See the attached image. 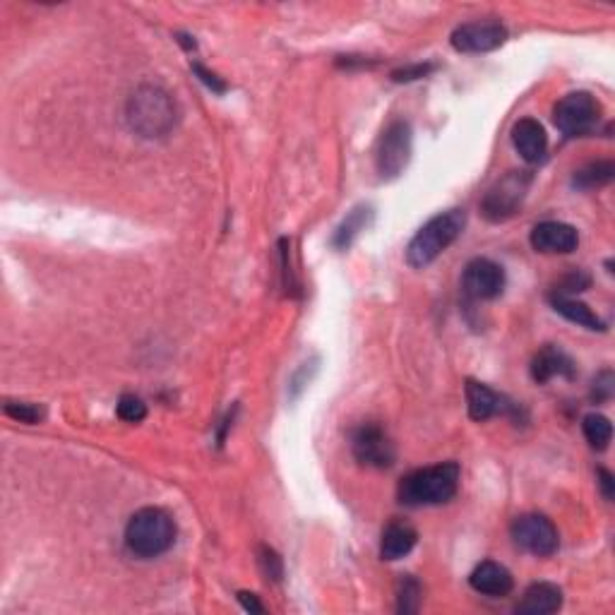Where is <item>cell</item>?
I'll list each match as a JSON object with an SVG mask.
<instances>
[{
    "instance_id": "obj_28",
    "label": "cell",
    "mask_w": 615,
    "mask_h": 615,
    "mask_svg": "<svg viewBox=\"0 0 615 615\" xmlns=\"http://www.w3.org/2000/svg\"><path fill=\"white\" fill-rule=\"evenodd\" d=\"M435 70L433 63H419V65H406V68H399L392 73L394 82H414L421 80V77H428Z\"/></svg>"
},
{
    "instance_id": "obj_17",
    "label": "cell",
    "mask_w": 615,
    "mask_h": 615,
    "mask_svg": "<svg viewBox=\"0 0 615 615\" xmlns=\"http://www.w3.org/2000/svg\"><path fill=\"white\" fill-rule=\"evenodd\" d=\"M563 608V589L551 582H536L524 591L515 611L519 615H551Z\"/></svg>"
},
{
    "instance_id": "obj_11",
    "label": "cell",
    "mask_w": 615,
    "mask_h": 615,
    "mask_svg": "<svg viewBox=\"0 0 615 615\" xmlns=\"http://www.w3.org/2000/svg\"><path fill=\"white\" fill-rule=\"evenodd\" d=\"M452 49L459 53H488L507 41V29L500 22H469L452 32Z\"/></svg>"
},
{
    "instance_id": "obj_22",
    "label": "cell",
    "mask_w": 615,
    "mask_h": 615,
    "mask_svg": "<svg viewBox=\"0 0 615 615\" xmlns=\"http://www.w3.org/2000/svg\"><path fill=\"white\" fill-rule=\"evenodd\" d=\"M582 431H584V438H587V443L594 447V450L603 452L608 445H611L613 426L606 416L587 414L582 421Z\"/></svg>"
},
{
    "instance_id": "obj_13",
    "label": "cell",
    "mask_w": 615,
    "mask_h": 615,
    "mask_svg": "<svg viewBox=\"0 0 615 615\" xmlns=\"http://www.w3.org/2000/svg\"><path fill=\"white\" fill-rule=\"evenodd\" d=\"M467 406L469 416L474 421H488L493 419V416L517 414V406L512 404L510 399L476 380H467Z\"/></svg>"
},
{
    "instance_id": "obj_30",
    "label": "cell",
    "mask_w": 615,
    "mask_h": 615,
    "mask_svg": "<svg viewBox=\"0 0 615 615\" xmlns=\"http://www.w3.org/2000/svg\"><path fill=\"white\" fill-rule=\"evenodd\" d=\"M596 397V402H606V399H611L613 394V373L611 370H606V373H601L599 378L594 382V392H591Z\"/></svg>"
},
{
    "instance_id": "obj_9",
    "label": "cell",
    "mask_w": 615,
    "mask_h": 615,
    "mask_svg": "<svg viewBox=\"0 0 615 615\" xmlns=\"http://www.w3.org/2000/svg\"><path fill=\"white\" fill-rule=\"evenodd\" d=\"M351 452L361 467L387 469L394 464V445L375 423H363L351 433Z\"/></svg>"
},
{
    "instance_id": "obj_18",
    "label": "cell",
    "mask_w": 615,
    "mask_h": 615,
    "mask_svg": "<svg viewBox=\"0 0 615 615\" xmlns=\"http://www.w3.org/2000/svg\"><path fill=\"white\" fill-rule=\"evenodd\" d=\"M416 541H419V534L411 524L406 522H390L382 531L380 539V558L387 560V563H394V560L404 558L414 551Z\"/></svg>"
},
{
    "instance_id": "obj_1",
    "label": "cell",
    "mask_w": 615,
    "mask_h": 615,
    "mask_svg": "<svg viewBox=\"0 0 615 615\" xmlns=\"http://www.w3.org/2000/svg\"><path fill=\"white\" fill-rule=\"evenodd\" d=\"M125 118H128L130 130L145 140H161L171 135L181 121L176 99L166 89L157 85H142L130 94L128 106H125Z\"/></svg>"
},
{
    "instance_id": "obj_4",
    "label": "cell",
    "mask_w": 615,
    "mask_h": 615,
    "mask_svg": "<svg viewBox=\"0 0 615 615\" xmlns=\"http://www.w3.org/2000/svg\"><path fill=\"white\" fill-rule=\"evenodd\" d=\"M176 522L161 507H142L125 527V546L135 558L152 560L164 555L176 543Z\"/></svg>"
},
{
    "instance_id": "obj_12",
    "label": "cell",
    "mask_w": 615,
    "mask_h": 615,
    "mask_svg": "<svg viewBox=\"0 0 615 615\" xmlns=\"http://www.w3.org/2000/svg\"><path fill=\"white\" fill-rule=\"evenodd\" d=\"M531 248L546 255H567L579 246V234L575 226L565 222H541L534 226L529 236Z\"/></svg>"
},
{
    "instance_id": "obj_6",
    "label": "cell",
    "mask_w": 615,
    "mask_h": 615,
    "mask_svg": "<svg viewBox=\"0 0 615 615\" xmlns=\"http://www.w3.org/2000/svg\"><path fill=\"white\" fill-rule=\"evenodd\" d=\"M411 149H414V133H411L409 121H392L382 133L378 149H375V169L380 178L392 181V178L402 176L406 166H409Z\"/></svg>"
},
{
    "instance_id": "obj_24",
    "label": "cell",
    "mask_w": 615,
    "mask_h": 615,
    "mask_svg": "<svg viewBox=\"0 0 615 615\" xmlns=\"http://www.w3.org/2000/svg\"><path fill=\"white\" fill-rule=\"evenodd\" d=\"M5 414L20 423H29V426H34V423L46 419L44 406L32 404V402H5Z\"/></svg>"
},
{
    "instance_id": "obj_7",
    "label": "cell",
    "mask_w": 615,
    "mask_h": 615,
    "mask_svg": "<svg viewBox=\"0 0 615 615\" xmlns=\"http://www.w3.org/2000/svg\"><path fill=\"white\" fill-rule=\"evenodd\" d=\"M601 121V104L589 92H572L555 104L553 123L565 137H584Z\"/></svg>"
},
{
    "instance_id": "obj_14",
    "label": "cell",
    "mask_w": 615,
    "mask_h": 615,
    "mask_svg": "<svg viewBox=\"0 0 615 615\" xmlns=\"http://www.w3.org/2000/svg\"><path fill=\"white\" fill-rule=\"evenodd\" d=\"M575 375V361L555 344L543 346L539 354L534 356V361H531V378H534L536 385H546V382H551L553 378L572 380Z\"/></svg>"
},
{
    "instance_id": "obj_8",
    "label": "cell",
    "mask_w": 615,
    "mask_h": 615,
    "mask_svg": "<svg viewBox=\"0 0 615 615\" xmlns=\"http://www.w3.org/2000/svg\"><path fill=\"white\" fill-rule=\"evenodd\" d=\"M510 536L517 548H522L529 555H536V558H551L560 546V534L555 524L539 512L517 517L510 527Z\"/></svg>"
},
{
    "instance_id": "obj_26",
    "label": "cell",
    "mask_w": 615,
    "mask_h": 615,
    "mask_svg": "<svg viewBox=\"0 0 615 615\" xmlns=\"http://www.w3.org/2000/svg\"><path fill=\"white\" fill-rule=\"evenodd\" d=\"M258 563H260L262 575H265L267 579H272V582H279V579L284 577L282 558H279L277 551H272L270 546L258 548Z\"/></svg>"
},
{
    "instance_id": "obj_19",
    "label": "cell",
    "mask_w": 615,
    "mask_h": 615,
    "mask_svg": "<svg viewBox=\"0 0 615 615\" xmlns=\"http://www.w3.org/2000/svg\"><path fill=\"white\" fill-rule=\"evenodd\" d=\"M370 222H373V207L370 205H358L344 217V222L334 229L332 236V248L339 250V253H344V250H349L354 246V241L358 236L363 234V231L368 229Z\"/></svg>"
},
{
    "instance_id": "obj_3",
    "label": "cell",
    "mask_w": 615,
    "mask_h": 615,
    "mask_svg": "<svg viewBox=\"0 0 615 615\" xmlns=\"http://www.w3.org/2000/svg\"><path fill=\"white\" fill-rule=\"evenodd\" d=\"M464 226H467V212L464 210H447L428 219L416 231V236L411 238L409 246H406V262H409V267L423 270V267L438 260L462 236Z\"/></svg>"
},
{
    "instance_id": "obj_16",
    "label": "cell",
    "mask_w": 615,
    "mask_h": 615,
    "mask_svg": "<svg viewBox=\"0 0 615 615\" xmlns=\"http://www.w3.org/2000/svg\"><path fill=\"white\" fill-rule=\"evenodd\" d=\"M471 589L479 591L483 596H493V599H500V596H507L515 587V579H512L510 570L505 565L493 563V560H486V563L476 565L474 572L469 575Z\"/></svg>"
},
{
    "instance_id": "obj_31",
    "label": "cell",
    "mask_w": 615,
    "mask_h": 615,
    "mask_svg": "<svg viewBox=\"0 0 615 615\" xmlns=\"http://www.w3.org/2000/svg\"><path fill=\"white\" fill-rule=\"evenodd\" d=\"M599 486H601L603 498L613 500V495H615V479H613V474L608 469H599Z\"/></svg>"
},
{
    "instance_id": "obj_32",
    "label": "cell",
    "mask_w": 615,
    "mask_h": 615,
    "mask_svg": "<svg viewBox=\"0 0 615 615\" xmlns=\"http://www.w3.org/2000/svg\"><path fill=\"white\" fill-rule=\"evenodd\" d=\"M238 601H241V606L250 613H265V606H262L255 594H248V591H238Z\"/></svg>"
},
{
    "instance_id": "obj_20",
    "label": "cell",
    "mask_w": 615,
    "mask_h": 615,
    "mask_svg": "<svg viewBox=\"0 0 615 615\" xmlns=\"http://www.w3.org/2000/svg\"><path fill=\"white\" fill-rule=\"evenodd\" d=\"M551 306H553L555 313H560L565 320L575 322V325H579V327H587V330H591V332L606 330V322H603L599 315H596L594 310L587 306V303L577 301V298L551 294Z\"/></svg>"
},
{
    "instance_id": "obj_15",
    "label": "cell",
    "mask_w": 615,
    "mask_h": 615,
    "mask_svg": "<svg viewBox=\"0 0 615 615\" xmlns=\"http://www.w3.org/2000/svg\"><path fill=\"white\" fill-rule=\"evenodd\" d=\"M512 145L527 164H541L548 154V135L534 118H522L512 128Z\"/></svg>"
},
{
    "instance_id": "obj_23",
    "label": "cell",
    "mask_w": 615,
    "mask_h": 615,
    "mask_svg": "<svg viewBox=\"0 0 615 615\" xmlns=\"http://www.w3.org/2000/svg\"><path fill=\"white\" fill-rule=\"evenodd\" d=\"M423 601V587L416 577L406 575L402 582H399L397 591V611L399 613H419Z\"/></svg>"
},
{
    "instance_id": "obj_27",
    "label": "cell",
    "mask_w": 615,
    "mask_h": 615,
    "mask_svg": "<svg viewBox=\"0 0 615 615\" xmlns=\"http://www.w3.org/2000/svg\"><path fill=\"white\" fill-rule=\"evenodd\" d=\"M589 284H591L589 274H584V272H572V274H567L563 282L555 286L553 294H555V296H572V294H579V291L589 289Z\"/></svg>"
},
{
    "instance_id": "obj_2",
    "label": "cell",
    "mask_w": 615,
    "mask_h": 615,
    "mask_svg": "<svg viewBox=\"0 0 615 615\" xmlns=\"http://www.w3.org/2000/svg\"><path fill=\"white\" fill-rule=\"evenodd\" d=\"M459 479H462V469L457 462L416 469L399 481L397 498L406 507L445 505L457 495Z\"/></svg>"
},
{
    "instance_id": "obj_25",
    "label": "cell",
    "mask_w": 615,
    "mask_h": 615,
    "mask_svg": "<svg viewBox=\"0 0 615 615\" xmlns=\"http://www.w3.org/2000/svg\"><path fill=\"white\" fill-rule=\"evenodd\" d=\"M118 419H123L125 423H140L145 421L147 416V404L142 402L140 397H135V394H123L121 399H118Z\"/></svg>"
},
{
    "instance_id": "obj_21",
    "label": "cell",
    "mask_w": 615,
    "mask_h": 615,
    "mask_svg": "<svg viewBox=\"0 0 615 615\" xmlns=\"http://www.w3.org/2000/svg\"><path fill=\"white\" fill-rule=\"evenodd\" d=\"M613 176H615L613 161H594V164H587L584 169L575 171L572 185L579 190H596L611 183Z\"/></svg>"
},
{
    "instance_id": "obj_10",
    "label": "cell",
    "mask_w": 615,
    "mask_h": 615,
    "mask_svg": "<svg viewBox=\"0 0 615 615\" xmlns=\"http://www.w3.org/2000/svg\"><path fill=\"white\" fill-rule=\"evenodd\" d=\"M462 289L471 301H493L505 289V270L498 262L476 258L464 267Z\"/></svg>"
},
{
    "instance_id": "obj_5",
    "label": "cell",
    "mask_w": 615,
    "mask_h": 615,
    "mask_svg": "<svg viewBox=\"0 0 615 615\" xmlns=\"http://www.w3.org/2000/svg\"><path fill=\"white\" fill-rule=\"evenodd\" d=\"M534 183L531 171H510L500 181H495L488 193L481 200V214L488 222L500 224L512 219L519 212V207L527 200V193Z\"/></svg>"
},
{
    "instance_id": "obj_29",
    "label": "cell",
    "mask_w": 615,
    "mask_h": 615,
    "mask_svg": "<svg viewBox=\"0 0 615 615\" xmlns=\"http://www.w3.org/2000/svg\"><path fill=\"white\" fill-rule=\"evenodd\" d=\"M193 73L200 77V80L205 82V85L210 87L212 92H217V94H224L226 92V82L219 80V77L214 75V73H210V70H207L202 63H193Z\"/></svg>"
}]
</instances>
